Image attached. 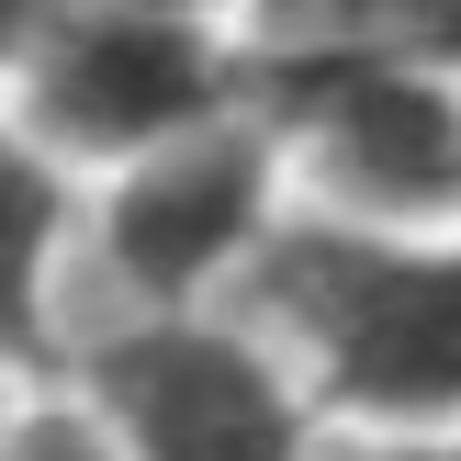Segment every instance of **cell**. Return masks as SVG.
<instances>
[{"label":"cell","instance_id":"obj_7","mask_svg":"<svg viewBox=\"0 0 461 461\" xmlns=\"http://www.w3.org/2000/svg\"><path fill=\"white\" fill-rule=\"evenodd\" d=\"M0 461H102V450H90V428H68V417H34V428H23V439L0 450Z\"/></svg>","mask_w":461,"mask_h":461},{"label":"cell","instance_id":"obj_8","mask_svg":"<svg viewBox=\"0 0 461 461\" xmlns=\"http://www.w3.org/2000/svg\"><path fill=\"white\" fill-rule=\"evenodd\" d=\"M12 34H23V23H12V12H0V45H12Z\"/></svg>","mask_w":461,"mask_h":461},{"label":"cell","instance_id":"obj_6","mask_svg":"<svg viewBox=\"0 0 461 461\" xmlns=\"http://www.w3.org/2000/svg\"><path fill=\"white\" fill-rule=\"evenodd\" d=\"M45 237H57V192L34 180V158L0 147V338L34 327V259H45Z\"/></svg>","mask_w":461,"mask_h":461},{"label":"cell","instance_id":"obj_4","mask_svg":"<svg viewBox=\"0 0 461 461\" xmlns=\"http://www.w3.org/2000/svg\"><path fill=\"white\" fill-rule=\"evenodd\" d=\"M214 57L192 23L169 12H79L45 45V113L79 147H124V135H169L180 113H203Z\"/></svg>","mask_w":461,"mask_h":461},{"label":"cell","instance_id":"obj_1","mask_svg":"<svg viewBox=\"0 0 461 461\" xmlns=\"http://www.w3.org/2000/svg\"><path fill=\"white\" fill-rule=\"evenodd\" d=\"M259 293L327 349L360 405H450L461 394V259H394L360 237H282Z\"/></svg>","mask_w":461,"mask_h":461},{"label":"cell","instance_id":"obj_3","mask_svg":"<svg viewBox=\"0 0 461 461\" xmlns=\"http://www.w3.org/2000/svg\"><path fill=\"white\" fill-rule=\"evenodd\" d=\"M102 394L124 405V428L147 439V461H293L282 394L225 338L147 327L124 349H102Z\"/></svg>","mask_w":461,"mask_h":461},{"label":"cell","instance_id":"obj_5","mask_svg":"<svg viewBox=\"0 0 461 461\" xmlns=\"http://www.w3.org/2000/svg\"><path fill=\"white\" fill-rule=\"evenodd\" d=\"M248 214H259V147L203 135V147L158 158V169L113 203V259H124L147 293H180L192 270H214L225 248L248 237Z\"/></svg>","mask_w":461,"mask_h":461},{"label":"cell","instance_id":"obj_2","mask_svg":"<svg viewBox=\"0 0 461 461\" xmlns=\"http://www.w3.org/2000/svg\"><path fill=\"white\" fill-rule=\"evenodd\" d=\"M270 90L315 124V147H327V169L349 180V192L428 203V192H450V180H461V113L439 102V90H417V68H405V57L315 45V57H293Z\"/></svg>","mask_w":461,"mask_h":461}]
</instances>
